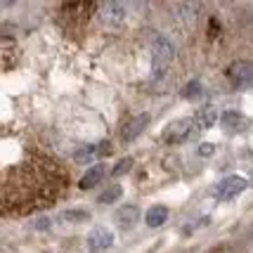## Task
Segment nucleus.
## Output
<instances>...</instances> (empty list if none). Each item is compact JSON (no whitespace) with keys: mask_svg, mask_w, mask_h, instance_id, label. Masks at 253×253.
I'll return each instance as SVG.
<instances>
[{"mask_svg":"<svg viewBox=\"0 0 253 253\" xmlns=\"http://www.w3.org/2000/svg\"><path fill=\"white\" fill-rule=\"evenodd\" d=\"M90 253H107L114 246V232L109 227H92L85 237Z\"/></svg>","mask_w":253,"mask_h":253,"instance_id":"8","label":"nucleus"},{"mask_svg":"<svg viewBox=\"0 0 253 253\" xmlns=\"http://www.w3.org/2000/svg\"><path fill=\"white\" fill-rule=\"evenodd\" d=\"M192 119L197 121L199 130H206V128H211V126H215V121H218V107L206 104V107H201V109H199Z\"/></svg>","mask_w":253,"mask_h":253,"instance_id":"13","label":"nucleus"},{"mask_svg":"<svg viewBox=\"0 0 253 253\" xmlns=\"http://www.w3.org/2000/svg\"><path fill=\"white\" fill-rule=\"evenodd\" d=\"M147 123H149V114H132L130 119L123 123V128H121L123 140H135V137L147 128Z\"/></svg>","mask_w":253,"mask_h":253,"instance_id":"10","label":"nucleus"},{"mask_svg":"<svg viewBox=\"0 0 253 253\" xmlns=\"http://www.w3.org/2000/svg\"><path fill=\"white\" fill-rule=\"evenodd\" d=\"M199 126L194 119H177V121L168 123L164 130V140L168 144H180V142H187V140H194L199 135Z\"/></svg>","mask_w":253,"mask_h":253,"instance_id":"3","label":"nucleus"},{"mask_svg":"<svg viewBox=\"0 0 253 253\" xmlns=\"http://www.w3.org/2000/svg\"><path fill=\"white\" fill-rule=\"evenodd\" d=\"M182 95H185V99H197L204 95V85L199 81H189L187 85H185V90H182Z\"/></svg>","mask_w":253,"mask_h":253,"instance_id":"18","label":"nucleus"},{"mask_svg":"<svg viewBox=\"0 0 253 253\" xmlns=\"http://www.w3.org/2000/svg\"><path fill=\"white\" fill-rule=\"evenodd\" d=\"M99 22L104 24L107 29H119L126 19V2L121 0H109L104 5H99Z\"/></svg>","mask_w":253,"mask_h":253,"instance_id":"6","label":"nucleus"},{"mask_svg":"<svg viewBox=\"0 0 253 253\" xmlns=\"http://www.w3.org/2000/svg\"><path fill=\"white\" fill-rule=\"evenodd\" d=\"M90 215L85 211H64L57 215V222H85Z\"/></svg>","mask_w":253,"mask_h":253,"instance_id":"16","label":"nucleus"},{"mask_svg":"<svg viewBox=\"0 0 253 253\" xmlns=\"http://www.w3.org/2000/svg\"><path fill=\"white\" fill-rule=\"evenodd\" d=\"M173 59H175V45L166 36H154V41H152V69H154V74H161L164 69H168Z\"/></svg>","mask_w":253,"mask_h":253,"instance_id":"4","label":"nucleus"},{"mask_svg":"<svg viewBox=\"0 0 253 253\" xmlns=\"http://www.w3.org/2000/svg\"><path fill=\"white\" fill-rule=\"evenodd\" d=\"M69 187V170L62 161L43 152H31L10 166L0 185L2 213L12 218L31 215L36 211L50 209L64 197Z\"/></svg>","mask_w":253,"mask_h":253,"instance_id":"1","label":"nucleus"},{"mask_svg":"<svg viewBox=\"0 0 253 253\" xmlns=\"http://www.w3.org/2000/svg\"><path fill=\"white\" fill-rule=\"evenodd\" d=\"M95 12H99L95 2H66L59 7L57 17H59V24H64V29H76L88 22Z\"/></svg>","mask_w":253,"mask_h":253,"instance_id":"2","label":"nucleus"},{"mask_svg":"<svg viewBox=\"0 0 253 253\" xmlns=\"http://www.w3.org/2000/svg\"><path fill=\"white\" fill-rule=\"evenodd\" d=\"M121 194H123V189H121V185H111L107 192H102L99 194V204H114V201H119L121 199Z\"/></svg>","mask_w":253,"mask_h":253,"instance_id":"17","label":"nucleus"},{"mask_svg":"<svg viewBox=\"0 0 253 253\" xmlns=\"http://www.w3.org/2000/svg\"><path fill=\"white\" fill-rule=\"evenodd\" d=\"M213 152H215V144H201V147H199V156H204V159H206V156H213Z\"/></svg>","mask_w":253,"mask_h":253,"instance_id":"21","label":"nucleus"},{"mask_svg":"<svg viewBox=\"0 0 253 253\" xmlns=\"http://www.w3.org/2000/svg\"><path fill=\"white\" fill-rule=\"evenodd\" d=\"M147 225L149 227H161L166 220H168V209L166 206H154V209H149L147 211Z\"/></svg>","mask_w":253,"mask_h":253,"instance_id":"15","label":"nucleus"},{"mask_svg":"<svg viewBox=\"0 0 253 253\" xmlns=\"http://www.w3.org/2000/svg\"><path fill=\"white\" fill-rule=\"evenodd\" d=\"M104 173H107V168L102 164L92 166V168H88V173L81 177V182H78V187L81 189H92L95 185H99L102 182V177H104Z\"/></svg>","mask_w":253,"mask_h":253,"instance_id":"14","label":"nucleus"},{"mask_svg":"<svg viewBox=\"0 0 253 253\" xmlns=\"http://www.w3.org/2000/svg\"><path fill=\"white\" fill-rule=\"evenodd\" d=\"M130 166H132V161H130V159H123V161H119V164L114 166V170H111V175H123V173H126V170H128Z\"/></svg>","mask_w":253,"mask_h":253,"instance_id":"20","label":"nucleus"},{"mask_svg":"<svg viewBox=\"0 0 253 253\" xmlns=\"http://www.w3.org/2000/svg\"><path fill=\"white\" fill-rule=\"evenodd\" d=\"M97 149H99V147H85V149H81V152L76 154V161H81V164L92 161V159H95V154H99Z\"/></svg>","mask_w":253,"mask_h":253,"instance_id":"19","label":"nucleus"},{"mask_svg":"<svg viewBox=\"0 0 253 253\" xmlns=\"http://www.w3.org/2000/svg\"><path fill=\"white\" fill-rule=\"evenodd\" d=\"M137 218H140V209H137L135 204H126V206H121V209L116 211V215H114V220H116V225H119L121 230H130V227H135Z\"/></svg>","mask_w":253,"mask_h":253,"instance_id":"11","label":"nucleus"},{"mask_svg":"<svg viewBox=\"0 0 253 253\" xmlns=\"http://www.w3.org/2000/svg\"><path fill=\"white\" fill-rule=\"evenodd\" d=\"M220 123H222V128H225V132H230V135H237L244 128H249V119L244 116L242 111H234V109L220 114Z\"/></svg>","mask_w":253,"mask_h":253,"instance_id":"9","label":"nucleus"},{"mask_svg":"<svg viewBox=\"0 0 253 253\" xmlns=\"http://www.w3.org/2000/svg\"><path fill=\"white\" fill-rule=\"evenodd\" d=\"M225 76L230 78V83L234 88H253V62H234V64L227 66Z\"/></svg>","mask_w":253,"mask_h":253,"instance_id":"5","label":"nucleus"},{"mask_svg":"<svg viewBox=\"0 0 253 253\" xmlns=\"http://www.w3.org/2000/svg\"><path fill=\"white\" fill-rule=\"evenodd\" d=\"M244 189H246V180L239 175H230L213 185V197L220 199V201H227V199H234L237 194H242Z\"/></svg>","mask_w":253,"mask_h":253,"instance_id":"7","label":"nucleus"},{"mask_svg":"<svg viewBox=\"0 0 253 253\" xmlns=\"http://www.w3.org/2000/svg\"><path fill=\"white\" fill-rule=\"evenodd\" d=\"M47 225H50V220H47V218H41V220L33 222V227H36V230H47Z\"/></svg>","mask_w":253,"mask_h":253,"instance_id":"22","label":"nucleus"},{"mask_svg":"<svg viewBox=\"0 0 253 253\" xmlns=\"http://www.w3.org/2000/svg\"><path fill=\"white\" fill-rule=\"evenodd\" d=\"M175 14L182 24L194 26L199 19V14H201V5H199V2H180V5H175Z\"/></svg>","mask_w":253,"mask_h":253,"instance_id":"12","label":"nucleus"}]
</instances>
